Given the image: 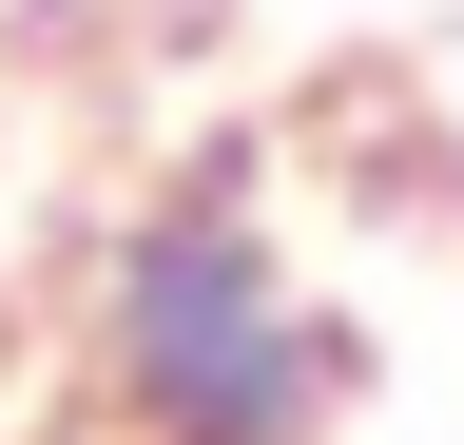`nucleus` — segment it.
<instances>
[{
  "label": "nucleus",
  "mask_w": 464,
  "mask_h": 445,
  "mask_svg": "<svg viewBox=\"0 0 464 445\" xmlns=\"http://www.w3.org/2000/svg\"><path fill=\"white\" fill-rule=\"evenodd\" d=\"M368 349L310 271L271 252V213L232 175H174L155 213H116L97 252V407L136 445H329Z\"/></svg>",
  "instance_id": "obj_1"
}]
</instances>
